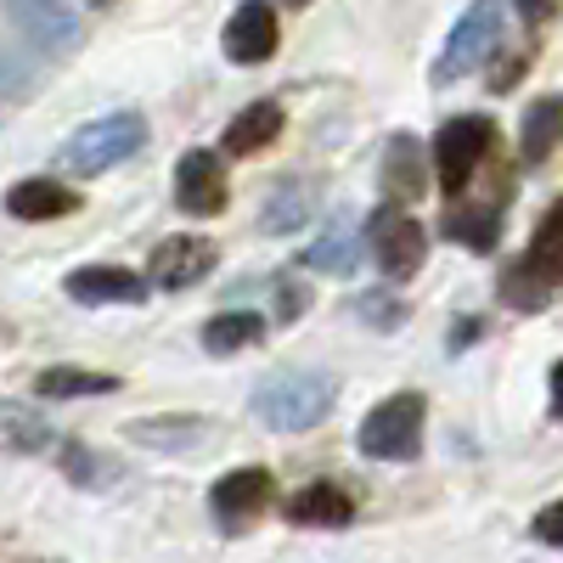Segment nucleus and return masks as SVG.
Here are the masks:
<instances>
[{
    "label": "nucleus",
    "mask_w": 563,
    "mask_h": 563,
    "mask_svg": "<svg viewBox=\"0 0 563 563\" xmlns=\"http://www.w3.org/2000/svg\"><path fill=\"white\" fill-rule=\"evenodd\" d=\"M327 411H333V384L321 372H276V378H265L254 389V417L282 434L316 429Z\"/></svg>",
    "instance_id": "nucleus-1"
},
{
    "label": "nucleus",
    "mask_w": 563,
    "mask_h": 563,
    "mask_svg": "<svg viewBox=\"0 0 563 563\" xmlns=\"http://www.w3.org/2000/svg\"><path fill=\"white\" fill-rule=\"evenodd\" d=\"M141 147H147V119L141 113H108V119H90L85 130H74L63 141V169L102 175V169L135 158Z\"/></svg>",
    "instance_id": "nucleus-2"
},
{
    "label": "nucleus",
    "mask_w": 563,
    "mask_h": 563,
    "mask_svg": "<svg viewBox=\"0 0 563 563\" xmlns=\"http://www.w3.org/2000/svg\"><path fill=\"white\" fill-rule=\"evenodd\" d=\"M355 445L378 462H406L422 451V395H389L366 411L355 429Z\"/></svg>",
    "instance_id": "nucleus-3"
},
{
    "label": "nucleus",
    "mask_w": 563,
    "mask_h": 563,
    "mask_svg": "<svg viewBox=\"0 0 563 563\" xmlns=\"http://www.w3.org/2000/svg\"><path fill=\"white\" fill-rule=\"evenodd\" d=\"M496 147V124L479 119V113H467V119H451L440 135H434V164H440V186L456 198L467 180H474V169L490 158Z\"/></svg>",
    "instance_id": "nucleus-4"
},
{
    "label": "nucleus",
    "mask_w": 563,
    "mask_h": 563,
    "mask_svg": "<svg viewBox=\"0 0 563 563\" xmlns=\"http://www.w3.org/2000/svg\"><path fill=\"white\" fill-rule=\"evenodd\" d=\"M496 40H501V0H474V7L462 12V23L451 29L434 79L445 85V79H462L467 68H479V63L490 57V45H496Z\"/></svg>",
    "instance_id": "nucleus-5"
},
{
    "label": "nucleus",
    "mask_w": 563,
    "mask_h": 563,
    "mask_svg": "<svg viewBox=\"0 0 563 563\" xmlns=\"http://www.w3.org/2000/svg\"><path fill=\"white\" fill-rule=\"evenodd\" d=\"M366 238H372V260L384 265V276H411L422 265V225L400 209V203H384L378 214L366 220Z\"/></svg>",
    "instance_id": "nucleus-6"
},
{
    "label": "nucleus",
    "mask_w": 563,
    "mask_h": 563,
    "mask_svg": "<svg viewBox=\"0 0 563 563\" xmlns=\"http://www.w3.org/2000/svg\"><path fill=\"white\" fill-rule=\"evenodd\" d=\"M7 12L40 52H68V45H79V18L68 0H7Z\"/></svg>",
    "instance_id": "nucleus-7"
},
{
    "label": "nucleus",
    "mask_w": 563,
    "mask_h": 563,
    "mask_svg": "<svg viewBox=\"0 0 563 563\" xmlns=\"http://www.w3.org/2000/svg\"><path fill=\"white\" fill-rule=\"evenodd\" d=\"M175 203L186 214H198V220H209V214L225 209V169H220L214 153L198 147V153L180 158V169H175Z\"/></svg>",
    "instance_id": "nucleus-8"
},
{
    "label": "nucleus",
    "mask_w": 563,
    "mask_h": 563,
    "mask_svg": "<svg viewBox=\"0 0 563 563\" xmlns=\"http://www.w3.org/2000/svg\"><path fill=\"white\" fill-rule=\"evenodd\" d=\"M271 52H276V12H271V0H243L238 18L225 23V57L265 63Z\"/></svg>",
    "instance_id": "nucleus-9"
},
{
    "label": "nucleus",
    "mask_w": 563,
    "mask_h": 563,
    "mask_svg": "<svg viewBox=\"0 0 563 563\" xmlns=\"http://www.w3.org/2000/svg\"><path fill=\"white\" fill-rule=\"evenodd\" d=\"M68 294L79 305H141L147 299V282L124 265H85L68 276Z\"/></svg>",
    "instance_id": "nucleus-10"
},
{
    "label": "nucleus",
    "mask_w": 563,
    "mask_h": 563,
    "mask_svg": "<svg viewBox=\"0 0 563 563\" xmlns=\"http://www.w3.org/2000/svg\"><path fill=\"white\" fill-rule=\"evenodd\" d=\"M214 265V249L203 238H169L153 249V282L158 288H192L198 276H209Z\"/></svg>",
    "instance_id": "nucleus-11"
},
{
    "label": "nucleus",
    "mask_w": 563,
    "mask_h": 563,
    "mask_svg": "<svg viewBox=\"0 0 563 563\" xmlns=\"http://www.w3.org/2000/svg\"><path fill=\"white\" fill-rule=\"evenodd\" d=\"M135 445H153V451H203L214 440V422L209 417H141L130 422Z\"/></svg>",
    "instance_id": "nucleus-12"
},
{
    "label": "nucleus",
    "mask_w": 563,
    "mask_h": 563,
    "mask_svg": "<svg viewBox=\"0 0 563 563\" xmlns=\"http://www.w3.org/2000/svg\"><path fill=\"white\" fill-rule=\"evenodd\" d=\"M422 186H429V164H422V147L411 135H395L384 147V198L389 203H417Z\"/></svg>",
    "instance_id": "nucleus-13"
},
{
    "label": "nucleus",
    "mask_w": 563,
    "mask_h": 563,
    "mask_svg": "<svg viewBox=\"0 0 563 563\" xmlns=\"http://www.w3.org/2000/svg\"><path fill=\"white\" fill-rule=\"evenodd\" d=\"M288 519L294 525H305V530H344L350 519H355V507H350V496L339 490V485H305L294 501H288Z\"/></svg>",
    "instance_id": "nucleus-14"
},
{
    "label": "nucleus",
    "mask_w": 563,
    "mask_h": 563,
    "mask_svg": "<svg viewBox=\"0 0 563 563\" xmlns=\"http://www.w3.org/2000/svg\"><path fill=\"white\" fill-rule=\"evenodd\" d=\"M209 501H214L220 519H249V512H260L271 501V474H265V467H238V474H225L214 485Z\"/></svg>",
    "instance_id": "nucleus-15"
},
{
    "label": "nucleus",
    "mask_w": 563,
    "mask_h": 563,
    "mask_svg": "<svg viewBox=\"0 0 563 563\" xmlns=\"http://www.w3.org/2000/svg\"><path fill=\"white\" fill-rule=\"evenodd\" d=\"M7 209L18 220H63V214L79 209V198L68 192V186H57V180H18L7 192Z\"/></svg>",
    "instance_id": "nucleus-16"
},
{
    "label": "nucleus",
    "mask_w": 563,
    "mask_h": 563,
    "mask_svg": "<svg viewBox=\"0 0 563 563\" xmlns=\"http://www.w3.org/2000/svg\"><path fill=\"white\" fill-rule=\"evenodd\" d=\"M276 130H282V108L276 102H254V108H243L238 119L225 124V153H260V147H271L276 141Z\"/></svg>",
    "instance_id": "nucleus-17"
},
{
    "label": "nucleus",
    "mask_w": 563,
    "mask_h": 563,
    "mask_svg": "<svg viewBox=\"0 0 563 563\" xmlns=\"http://www.w3.org/2000/svg\"><path fill=\"white\" fill-rule=\"evenodd\" d=\"M34 389L45 400H85V395H113L119 378H108V372H79V366H45Z\"/></svg>",
    "instance_id": "nucleus-18"
},
{
    "label": "nucleus",
    "mask_w": 563,
    "mask_h": 563,
    "mask_svg": "<svg viewBox=\"0 0 563 563\" xmlns=\"http://www.w3.org/2000/svg\"><path fill=\"white\" fill-rule=\"evenodd\" d=\"M445 238H462L467 249H479V254H490L496 249V238H501V203L490 198V203H479V209H445Z\"/></svg>",
    "instance_id": "nucleus-19"
},
{
    "label": "nucleus",
    "mask_w": 563,
    "mask_h": 563,
    "mask_svg": "<svg viewBox=\"0 0 563 563\" xmlns=\"http://www.w3.org/2000/svg\"><path fill=\"white\" fill-rule=\"evenodd\" d=\"M558 141H563V102H558V97H547V102H536V108L525 113V135H519V147H525V158H530V164H541V158H552Z\"/></svg>",
    "instance_id": "nucleus-20"
},
{
    "label": "nucleus",
    "mask_w": 563,
    "mask_h": 563,
    "mask_svg": "<svg viewBox=\"0 0 563 563\" xmlns=\"http://www.w3.org/2000/svg\"><path fill=\"white\" fill-rule=\"evenodd\" d=\"M552 288H563V203L547 209V220L536 225V238H530V254H525Z\"/></svg>",
    "instance_id": "nucleus-21"
},
{
    "label": "nucleus",
    "mask_w": 563,
    "mask_h": 563,
    "mask_svg": "<svg viewBox=\"0 0 563 563\" xmlns=\"http://www.w3.org/2000/svg\"><path fill=\"white\" fill-rule=\"evenodd\" d=\"M310 203H316V192H310L305 180H282L276 192L265 198L260 225H265V231H294V225H305V220H310Z\"/></svg>",
    "instance_id": "nucleus-22"
},
{
    "label": "nucleus",
    "mask_w": 563,
    "mask_h": 563,
    "mask_svg": "<svg viewBox=\"0 0 563 563\" xmlns=\"http://www.w3.org/2000/svg\"><path fill=\"white\" fill-rule=\"evenodd\" d=\"M260 333H265L260 316L231 310V316H214V321L203 327V350H209V355H238V350H249Z\"/></svg>",
    "instance_id": "nucleus-23"
},
{
    "label": "nucleus",
    "mask_w": 563,
    "mask_h": 563,
    "mask_svg": "<svg viewBox=\"0 0 563 563\" xmlns=\"http://www.w3.org/2000/svg\"><path fill=\"white\" fill-rule=\"evenodd\" d=\"M501 294H507L512 310H541V305L552 299V282H547L530 260H519V265H507V271H501Z\"/></svg>",
    "instance_id": "nucleus-24"
},
{
    "label": "nucleus",
    "mask_w": 563,
    "mask_h": 563,
    "mask_svg": "<svg viewBox=\"0 0 563 563\" xmlns=\"http://www.w3.org/2000/svg\"><path fill=\"white\" fill-rule=\"evenodd\" d=\"M355 225H333L327 238H316V249L305 254V265L310 271H333V276H344V271H355Z\"/></svg>",
    "instance_id": "nucleus-25"
},
{
    "label": "nucleus",
    "mask_w": 563,
    "mask_h": 563,
    "mask_svg": "<svg viewBox=\"0 0 563 563\" xmlns=\"http://www.w3.org/2000/svg\"><path fill=\"white\" fill-rule=\"evenodd\" d=\"M0 434H7L12 451H45V445H52V429H45V422H34L18 400L0 406Z\"/></svg>",
    "instance_id": "nucleus-26"
},
{
    "label": "nucleus",
    "mask_w": 563,
    "mask_h": 563,
    "mask_svg": "<svg viewBox=\"0 0 563 563\" xmlns=\"http://www.w3.org/2000/svg\"><path fill=\"white\" fill-rule=\"evenodd\" d=\"M63 462H68V479H74V485H102L97 467H108V462H102V456H90L85 445H68V456H63Z\"/></svg>",
    "instance_id": "nucleus-27"
},
{
    "label": "nucleus",
    "mask_w": 563,
    "mask_h": 563,
    "mask_svg": "<svg viewBox=\"0 0 563 563\" xmlns=\"http://www.w3.org/2000/svg\"><path fill=\"white\" fill-rule=\"evenodd\" d=\"M536 536L541 541H552V547H563V501H552L541 519H536Z\"/></svg>",
    "instance_id": "nucleus-28"
},
{
    "label": "nucleus",
    "mask_w": 563,
    "mask_h": 563,
    "mask_svg": "<svg viewBox=\"0 0 563 563\" xmlns=\"http://www.w3.org/2000/svg\"><path fill=\"white\" fill-rule=\"evenodd\" d=\"M512 7H519L525 23H547V18L558 12V0H512Z\"/></svg>",
    "instance_id": "nucleus-29"
},
{
    "label": "nucleus",
    "mask_w": 563,
    "mask_h": 563,
    "mask_svg": "<svg viewBox=\"0 0 563 563\" xmlns=\"http://www.w3.org/2000/svg\"><path fill=\"white\" fill-rule=\"evenodd\" d=\"M552 411H558V417H563V361H558V366H552Z\"/></svg>",
    "instance_id": "nucleus-30"
},
{
    "label": "nucleus",
    "mask_w": 563,
    "mask_h": 563,
    "mask_svg": "<svg viewBox=\"0 0 563 563\" xmlns=\"http://www.w3.org/2000/svg\"><path fill=\"white\" fill-rule=\"evenodd\" d=\"M288 7H305V0H288Z\"/></svg>",
    "instance_id": "nucleus-31"
}]
</instances>
